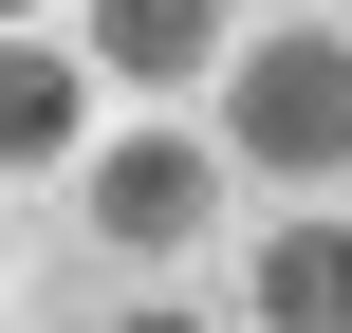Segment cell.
Masks as SVG:
<instances>
[{
	"label": "cell",
	"instance_id": "2",
	"mask_svg": "<svg viewBox=\"0 0 352 333\" xmlns=\"http://www.w3.org/2000/svg\"><path fill=\"white\" fill-rule=\"evenodd\" d=\"M93 167V241L111 260H186L204 241V148L186 130H130V148H74Z\"/></svg>",
	"mask_w": 352,
	"mask_h": 333
},
{
	"label": "cell",
	"instance_id": "1",
	"mask_svg": "<svg viewBox=\"0 0 352 333\" xmlns=\"http://www.w3.org/2000/svg\"><path fill=\"white\" fill-rule=\"evenodd\" d=\"M223 148L278 167V185H334L352 167V37H223Z\"/></svg>",
	"mask_w": 352,
	"mask_h": 333
},
{
	"label": "cell",
	"instance_id": "5",
	"mask_svg": "<svg viewBox=\"0 0 352 333\" xmlns=\"http://www.w3.org/2000/svg\"><path fill=\"white\" fill-rule=\"evenodd\" d=\"M241 315H278V333H352V222H278V241L241 260Z\"/></svg>",
	"mask_w": 352,
	"mask_h": 333
},
{
	"label": "cell",
	"instance_id": "7",
	"mask_svg": "<svg viewBox=\"0 0 352 333\" xmlns=\"http://www.w3.org/2000/svg\"><path fill=\"white\" fill-rule=\"evenodd\" d=\"M0 19H37V0H0Z\"/></svg>",
	"mask_w": 352,
	"mask_h": 333
},
{
	"label": "cell",
	"instance_id": "6",
	"mask_svg": "<svg viewBox=\"0 0 352 333\" xmlns=\"http://www.w3.org/2000/svg\"><path fill=\"white\" fill-rule=\"evenodd\" d=\"M0 278H19V222H0Z\"/></svg>",
	"mask_w": 352,
	"mask_h": 333
},
{
	"label": "cell",
	"instance_id": "4",
	"mask_svg": "<svg viewBox=\"0 0 352 333\" xmlns=\"http://www.w3.org/2000/svg\"><path fill=\"white\" fill-rule=\"evenodd\" d=\"M74 37H93V74H130V93H186V74L223 56V0H93Z\"/></svg>",
	"mask_w": 352,
	"mask_h": 333
},
{
	"label": "cell",
	"instance_id": "3",
	"mask_svg": "<svg viewBox=\"0 0 352 333\" xmlns=\"http://www.w3.org/2000/svg\"><path fill=\"white\" fill-rule=\"evenodd\" d=\"M93 148V56H37L0 19V167H74Z\"/></svg>",
	"mask_w": 352,
	"mask_h": 333
}]
</instances>
